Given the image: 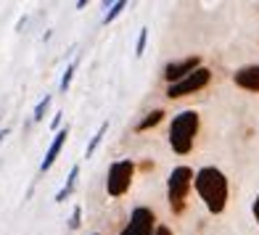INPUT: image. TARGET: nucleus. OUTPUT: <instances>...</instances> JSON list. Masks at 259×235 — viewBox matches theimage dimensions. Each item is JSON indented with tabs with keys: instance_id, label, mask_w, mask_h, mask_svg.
I'll return each instance as SVG.
<instances>
[{
	"instance_id": "1",
	"label": "nucleus",
	"mask_w": 259,
	"mask_h": 235,
	"mask_svg": "<svg viewBox=\"0 0 259 235\" xmlns=\"http://www.w3.org/2000/svg\"><path fill=\"white\" fill-rule=\"evenodd\" d=\"M196 191L204 198V204H206V209L211 211V214H220V211L225 209V204H228V180L220 169H214V167L198 169Z\"/></svg>"
},
{
	"instance_id": "2",
	"label": "nucleus",
	"mask_w": 259,
	"mask_h": 235,
	"mask_svg": "<svg viewBox=\"0 0 259 235\" xmlns=\"http://www.w3.org/2000/svg\"><path fill=\"white\" fill-rule=\"evenodd\" d=\"M198 132V114L196 111H180L169 124V146L175 154H188L193 148V137Z\"/></svg>"
},
{
	"instance_id": "3",
	"label": "nucleus",
	"mask_w": 259,
	"mask_h": 235,
	"mask_svg": "<svg viewBox=\"0 0 259 235\" xmlns=\"http://www.w3.org/2000/svg\"><path fill=\"white\" fill-rule=\"evenodd\" d=\"M191 185H193V172H191V167L172 169L169 180H167V196H169V204H172L175 211H183V201H185L188 191H191Z\"/></svg>"
},
{
	"instance_id": "4",
	"label": "nucleus",
	"mask_w": 259,
	"mask_h": 235,
	"mask_svg": "<svg viewBox=\"0 0 259 235\" xmlns=\"http://www.w3.org/2000/svg\"><path fill=\"white\" fill-rule=\"evenodd\" d=\"M133 174H135V164L130 159L114 161L109 167V177H106V191H109V196H124L130 191Z\"/></svg>"
},
{
	"instance_id": "5",
	"label": "nucleus",
	"mask_w": 259,
	"mask_h": 235,
	"mask_svg": "<svg viewBox=\"0 0 259 235\" xmlns=\"http://www.w3.org/2000/svg\"><path fill=\"white\" fill-rule=\"evenodd\" d=\"M209 79H211V72H209L206 66H201V69H196L193 74H188L185 79H180V82H175V85H169V87H167V96H169V98L191 96V92L206 87V85H209Z\"/></svg>"
},
{
	"instance_id": "6",
	"label": "nucleus",
	"mask_w": 259,
	"mask_h": 235,
	"mask_svg": "<svg viewBox=\"0 0 259 235\" xmlns=\"http://www.w3.org/2000/svg\"><path fill=\"white\" fill-rule=\"evenodd\" d=\"M154 222H156L154 211H151L148 206H138V209H133L127 227L119 235H151L154 232Z\"/></svg>"
},
{
	"instance_id": "7",
	"label": "nucleus",
	"mask_w": 259,
	"mask_h": 235,
	"mask_svg": "<svg viewBox=\"0 0 259 235\" xmlns=\"http://www.w3.org/2000/svg\"><path fill=\"white\" fill-rule=\"evenodd\" d=\"M196 69H201V58L198 56L183 58V61H172V64H167V69H164V79H167L169 85H175V82L185 79L188 74H193Z\"/></svg>"
},
{
	"instance_id": "8",
	"label": "nucleus",
	"mask_w": 259,
	"mask_h": 235,
	"mask_svg": "<svg viewBox=\"0 0 259 235\" xmlns=\"http://www.w3.org/2000/svg\"><path fill=\"white\" fill-rule=\"evenodd\" d=\"M66 137H69V124L61 127V130H56V135H53V140H51L48 151H45V159H42V164H40V172H48V169L53 167V161L58 159V154H61Z\"/></svg>"
},
{
	"instance_id": "9",
	"label": "nucleus",
	"mask_w": 259,
	"mask_h": 235,
	"mask_svg": "<svg viewBox=\"0 0 259 235\" xmlns=\"http://www.w3.org/2000/svg\"><path fill=\"white\" fill-rule=\"evenodd\" d=\"M235 85L243 87V90H251L259 92V66H246L235 74Z\"/></svg>"
},
{
	"instance_id": "10",
	"label": "nucleus",
	"mask_w": 259,
	"mask_h": 235,
	"mask_svg": "<svg viewBox=\"0 0 259 235\" xmlns=\"http://www.w3.org/2000/svg\"><path fill=\"white\" fill-rule=\"evenodd\" d=\"M77 177H79V164H74L72 169H69V177H66V182H64V187L56 193V201L61 204V201H66L69 196H72V191H74V185H77Z\"/></svg>"
},
{
	"instance_id": "11",
	"label": "nucleus",
	"mask_w": 259,
	"mask_h": 235,
	"mask_svg": "<svg viewBox=\"0 0 259 235\" xmlns=\"http://www.w3.org/2000/svg\"><path fill=\"white\" fill-rule=\"evenodd\" d=\"M106 132H109V122H103V124L98 127V130H96V135L90 137V143H88V148H85V159H90L93 154H96V148L101 146V140H103V135H106Z\"/></svg>"
},
{
	"instance_id": "12",
	"label": "nucleus",
	"mask_w": 259,
	"mask_h": 235,
	"mask_svg": "<svg viewBox=\"0 0 259 235\" xmlns=\"http://www.w3.org/2000/svg\"><path fill=\"white\" fill-rule=\"evenodd\" d=\"M127 8L124 0H119V3H111V6H106V14H103V24H109V21H114L116 16L122 14V11Z\"/></svg>"
},
{
	"instance_id": "13",
	"label": "nucleus",
	"mask_w": 259,
	"mask_h": 235,
	"mask_svg": "<svg viewBox=\"0 0 259 235\" xmlns=\"http://www.w3.org/2000/svg\"><path fill=\"white\" fill-rule=\"evenodd\" d=\"M161 119H164V111H159V109H156V111H151V114L146 116V119H143V122L138 124V132H143V130H148V127H156V124H159Z\"/></svg>"
},
{
	"instance_id": "14",
	"label": "nucleus",
	"mask_w": 259,
	"mask_h": 235,
	"mask_svg": "<svg viewBox=\"0 0 259 235\" xmlns=\"http://www.w3.org/2000/svg\"><path fill=\"white\" fill-rule=\"evenodd\" d=\"M77 66H79V58H74V61L66 66V72H64V77H61V92H66L69 85H72V77H74V72H77Z\"/></svg>"
},
{
	"instance_id": "15",
	"label": "nucleus",
	"mask_w": 259,
	"mask_h": 235,
	"mask_svg": "<svg viewBox=\"0 0 259 235\" xmlns=\"http://www.w3.org/2000/svg\"><path fill=\"white\" fill-rule=\"evenodd\" d=\"M48 106H51V96H45L37 106H34V114H32V122H42L45 119V111H48Z\"/></svg>"
},
{
	"instance_id": "16",
	"label": "nucleus",
	"mask_w": 259,
	"mask_h": 235,
	"mask_svg": "<svg viewBox=\"0 0 259 235\" xmlns=\"http://www.w3.org/2000/svg\"><path fill=\"white\" fill-rule=\"evenodd\" d=\"M79 225H82V206L77 204L74 211H72V217H69V230H79Z\"/></svg>"
},
{
	"instance_id": "17",
	"label": "nucleus",
	"mask_w": 259,
	"mask_h": 235,
	"mask_svg": "<svg viewBox=\"0 0 259 235\" xmlns=\"http://www.w3.org/2000/svg\"><path fill=\"white\" fill-rule=\"evenodd\" d=\"M146 42H148V29L143 27V29H140V34H138V45H135V56H138V58L143 56V51H146Z\"/></svg>"
},
{
	"instance_id": "18",
	"label": "nucleus",
	"mask_w": 259,
	"mask_h": 235,
	"mask_svg": "<svg viewBox=\"0 0 259 235\" xmlns=\"http://www.w3.org/2000/svg\"><path fill=\"white\" fill-rule=\"evenodd\" d=\"M154 235H172V230H169V227H167V225H159V227H156V232H154Z\"/></svg>"
},
{
	"instance_id": "19",
	"label": "nucleus",
	"mask_w": 259,
	"mask_h": 235,
	"mask_svg": "<svg viewBox=\"0 0 259 235\" xmlns=\"http://www.w3.org/2000/svg\"><path fill=\"white\" fill-rule=\"evenodd\" d=\"M61 116H64V114H56V116H53V127H58V130H61Z\"/></svg>"
},
{
	"instance_id": "20",
	"label": "nucleus",
	"mask_w": 259,
	"mask_h": 235,
	"mask_svg": "<svg viewBox=\"0 0 259 235\" xmlns=\"http://www.w3.org/2000/svg\"><path fill=\"white\" fill-rule=\"evenodd\" d=\"M8 132H11V130H8V127H3V130H0V143H3V140L8 137Z\"/></svg>"
},
{
	"instance_id": "21",
	"label": "nucleus",
	"mask_w": 259,
	"mask_h": 235,
	"mask_svg": "<svg viewBox=\"0 0 259 235\" xmlns=\"http://www.w3.org/2000/svg\"><path fill=\"white\" fill-rule=\"evenodd\" d=\"M254 217H256V222H259V196H256V201H254Z\"/></svg>"
},
{
	"instance_id": "22",
	"label": "nucleus",
	"mask_w": 259,
	"mask_h": 235,
	"mask_svg": "<svg viewBox=\"0 0 259 235\" xmlns=\"http://www.w3.org/2000/svg\"><path fill=\"white\" fill-rule=\"evenodd\" d=\"M96 235H98V232H96Z\"/></svg>"
}]
</instances>
